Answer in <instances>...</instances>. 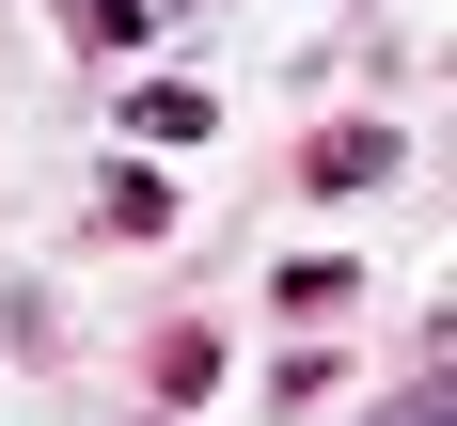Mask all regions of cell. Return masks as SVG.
Instances as JSON below:
<instances>
[{"label": "cell", "instance_id": "obj_5", "mask_svg": "<svg viewBox=\"0 0 457 426\" xmlns=\"http://www.w3.org/2000/svg\"><path fill=\"white\" fill-rule=\"evenodd\" d=\"M395 426H442V363H426V379H411V395H395Z\"/></svg>", "mask_w": 457, "mask_h": 426}, {"label": "cell", "instance_id": "obj_1", "mask_svg": "<svg viewBox=\"0 0 457 426\" xmlns=\"http://www.w3.org/2000/svg\"><path fill=\"white\" fill-rule=\"evenodd\" d=\"M411 158H395V127H331L316 158H300V189H395Z\"/></svg>", "mask_w": 457, "mask_h": 426}, {"label": "cell", "instance_id": "obj_4", "mask_svg": "<svg viewBox=\"0 0 457 426\" xmlns=\"http://www.w3.org/2000/svg\"><path fill=\"white\" fill-rule=\"evenodd\" d=\"M221 379V331H158V395H205Z\"/></svg>", "mask_w": 457, "mask_h": 426}, {"label": "cell", "instance_id": "obj_2", "mask_svg": "<svg viewBox=\"0 0 457 426\" xmlns=\"http://www.w3.org/2000/svg\"><path fill=\"white\" fill-rule=\"evenodd\" d=\"M79 16V47H158V0H63Z\"/></svg>", "mask_w": 457, "mask_h": 426}, {"label": "cell", "instance_id": "obj_3", "mask_svg": "<svg viewBox=\"0 0 457 426\" xmlns=\"http://www.w3.org/2000/svg\"><path fill=\"white\" fill-rule=\"evenodd\" d=\"M127 111H142V142H205V95H189V79H142Z\"/></svg>", "mask_w": 457, "mask_h": 426}]
</instances>
